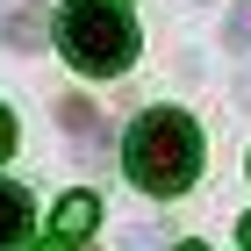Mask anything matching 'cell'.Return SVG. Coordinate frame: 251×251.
<instances>
[{
    "instance_id": "ba28073f",
    "label": "cell",
    "mask_w": 251,
    "mask_h": 251,
    "mask_svg": "<svg viewBox=\"0 0 251 251\" xmlns=\"http://www.w3.org/2000/svg\"><path fill=\"white\" fill-rule=\"evenodd\" d=\"M7 151H15V115L0 108V165H7Z\"/></svg>"
},
{
    "instance_id": "3957f363",
    "label": "cell",
    "mask_w": 251,
    "mask_h": 251,
    "mask_svg": "<svg viewBox=\"0 0 251 251\" xmlns=\"http://www.w3.org/2000/svg\"><path fill=\"white\" fill-rule=\"evenodd\" d=\"M94 230H100V201H94V194H65L36 251H79V244H86Z\"/></svg>"
},
{
    "instance_id": "7a4b0ae2",
    "label": "cell",
    "mask_w": 251,
    "mask_h": 251,
    "mask_svg": "<svg viewBox=\"0 0 251 251\" xmlns=\"http://www.w3.org/2000/svg\"><path fill=\"white\" fill-rule=\"evenodd\" d=\"M50 36H58V50L79 65V72H122V65L136 58V22L122 15L115 0H65L58 15H50Z\"/></svg>"
},
{
    "instance_id": "8992f818",
    "label": "cell",
    "mask_w": 251,
    "mask_h": 251,
    "mask_svg": "<svg viewBox=\"0 0 251 251\" xmlns=\"http://www.w3.org/2000/svg\"><path fill=\"white\" fill-rule=\"evenodd\" d=\"M58 115H65V129H72V144H86V151H100V115L86 108V100H65Z\"/></svg>"
},
{
    "instance_id": "277c9868",
    "label": "cell",
    "mask_w": 251,
    "mask_h": 251,
    "mask_svg": "<svg viewBox=\"0 0 251 251\" xmlns=\"http://www.w3.org/2000/svg\"><path fill=\"white\" fill-rule=\"evenodd\" d=\"M22 244H29V194L0 187V251H22Z\"/></svg>"
},
{
    "instance_id": "52a82bcc",
    "label": "cell",
    "mask_w": 251,
    "mask_h": 251,
    "mask_svg": "<svg viewBox=\"0 0 251 251\" xmlns=\"http://www.w3.org/2000/svg\"><path fill=\"white\" fill-rule=\"evenodd\" d=\"M223 43H230V50H251V7H244V15H230V22H223Z\"/></svg>"
},
{
    "instance_id": "30bf717a",
    "label": "cell",
    "mask_w": 251,
    "mask_h": 251,
    "mask_svg": "<svg viewBox=\"0 0 251 251\" xmlns=\"http://www.w3.org/2000/svg\"><path fill=\"white\" fill-rule=\"evenodd\" d=\"M237 237H244V251H251V215H244V230H237Z\"/></svg>"
},
{
    "instance_id": "5b68a950",
    "label": "cell",
    "mask_w": 251,
    "mask_h": 251,
    "mask_svg": "<svg viewBox=\"0 0 251 251\" xmlns=\"http://www.w3.org/2000/svg\"><path fill=\"white\" fill-rule=\"evenodd\" d=\"M43 36H50V29H43V7H22L15 22H0V43H15V50H36Z\"/></svg>"
},
{
    "instance_id": "9c48e42d",
    "label": "cell",
    "mask_w": 251,
    "mask_h": 251,
    "mask_svg": "<svg viewBox=\"0 0 251 251\" xmlns=\"http://www.w3.org/2000/svg\"><path fill=\"white\" fill-rule=\"evenodd\" d=\"M237 100H244V108H251V72H244V79H237Z\"/></svg>"
},
{
    "instance_id": "8fae6325",
    "label": "cell",
    "mask_w": 251,
    "mask_h": 251,
    "mask_svg": "<svg viewBox=\"0 0 251 251\" xmlns=\"http://www.w3.org/2000/svg\"><path fill=\"white\" fill-rule=\"evenodd\" d=\"M179 251H201V244H179Z\"/></svg>"
},
{
    "instance_id": "6da1fadb",
    "label": "cell",
    "mask_w": 251,
    "mask_h": 251,
    "mask_svg": "<svg viewBox=\"0 0 251 251\" xmlns=\"http://www.w3.org/2000/svg\"><path fill=\"white\" fill-rule=\"evenodd\" d=\"M122 165H129V179L144 194H187L194 179H201V129H194V115H179V108H151V115H136L129 144H122Z\"/></svg>"
}]
</instances>
